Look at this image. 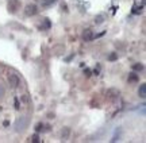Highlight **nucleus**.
Segmentation results:
<instances>
[{"label": "nucleus", "mask_w": 146, "mask_h": 143, "mask_svg": "<svg viewBox=\"0 0 146 143\" xmlns=\"http://www.w3.org/2000/svg\"><path fill=\"white\" fill-rule=\"evenodd\" d=\"M29 123H30L29 116H21L16 119L15 124H14V128H15L16 132H23V131L29 127Z\"/></svg>", "instance_id": "nucleus-1"}, {"label": "nucleus", "mask_w": 146, "mask_h": 143, "mask_svg": "<svg viewBox=\"0 0 146 143\" xmlns=\"http://www.w3.org/2000/svg\"><path fill=\"white\" fill-rule=\"evenodd\" d=\"M8 82H10V85L12 88H18L19 84H21V80H19V77L16 74L11 73V74H8Z\"/></svg>", "instance_id": "nucleus-2"}, {"label": "nucleus", "mask_w": 146, "mask_h": 143, "mask_svg": "<svg viewBox=\"0 0 146 143\" xmlns=\"http://www.w3.org/2000/svg\"><path fill=\"white\" fill-rule=\"evenodd\" d=\"M36 12H38V10H36V7L34 4L27 5V7H26V15L31 16V15H35Z\"/></svg>", "instance_id": "nucleus-3"}, {"label": "nucleus", "mask_w": 146, "mask_h": 143, "mask_svg": "<svg viewBox=\"0 0 146 143\" xmlns=\"http://www.w3.org/2000/svg\"><path fill=\"white\" fill-rule=\"evenodd\" d=\"M8 8L11 10V12H15L19 8V1L18 0H11L10 3H8Z\"/></svg>", "instance_id": "nucleus-4"}, {"label": "nucleus", "mask_w": 146, "mask_h": 143, "mask_svg": "<svg viewBox=\"0 0 146 143\" xmlns=\"http://www.w3.org/2000/svg\"><path fill=\"white\" fill-rule=\"evenodd\" d=\"M83 38H84V41H92L95 37H94V34H92L91 30H85L83 34Z\"/></svg>", "instance_id": "nucleus-5"}, {"label": "nucleus", "mask_w": 146, "mask_h": 143, "mask_svg": "<svg viewBox=\"0 0 146 143\" xmlns=\"http://www.w3.org/2000/svg\"><path fill=\"white\" fill-rule=\"evenodd\" d=\"M138 96L141 97V99H145L146 97V85L142 84L141 86H139V89H138Z\"/></svg>", "instance_id": "nucleus-6"}, {"label": "nucleus", "mask_w": 146, "mask_h": 143, "mask_svg": "<svg viewBox=\"0 0 146 143\" xmlns=\"http://www.w3.org/2000/svg\"><path fill=\"white\" fill-rule=\"evenodd\" d=\"M57 0H41L42 7H50L52 4H54Z\"/></svg>", "instance_id": "nucleus-7"}, {"label": "nucleus", "mask_w": 146, "mask_h": 143, "mask_svg": "<svg viewBox=\"0 0 146 143\" xmlns=\"http://www.w3.org/2000/svg\"><path fill=\"white\" fill-rule=\"evenodd\" d=\"M95 22H96V24H102V23L104 22V15H98L96 19H95Z\"/></svg>", "instance_id": "nucleus-8"}, {"label": "nucleus", "mask_w": 146, "mask_h": 143, "mask_svg": "<svg viewBox=\"0 0 146 143\" xmlns=\"http://www.w3.org/2000/svg\"><path fill=\"white\" fill-rule=\"evenodd\" d=\"M129 81H130V82H134V81H138V76H137L135 73H131L130 76H129Z\"/></svg>", "instance_id": "nucleus-9"}, {"label": "nucleus", "mask_w": 146, "mask_h": 143, "mask_svg": "<svg viewBox=\"0 0 146 143\" xmlns=\"http://www.w3.org/2000/svg\"><path fill=\"white\" fill-rule=\"evenodd\" d=\"M142 12V7H134V8H133V14H141Z\"/></svg>", "instance_id": "nucleus-10"}, {"label": "nucleus", "mask_w": 146, "mask_h": 143, "mask_svg": "<svg viewBox=\"0 0 146 143\" xmlns=\"http://www.w3.org/2000/svg\"><path fill=\"white\" fill-rule=\"evenodd\" d=\"M5 93V88H4V85L3 84H0V97H3Z\"/></svg>", "instance_id": "nucleus-11"}, {"label": "nucleus", "mask_w": 146, "mask_h": 143, "mask_svg": "<svg viewBox=\"0 0 146 143\" xmlns=\"http://www.w3.org/2000/svg\"><path fill=\"white\" fill-rule=\"evenodd\" d=\"M133 68H134V70H142V69H143V66H142L141 64H139V65H138V64H137V65H134Z\"/></svg>", "instance_id": "nucleus-12"}, {"label": "nucleus", "mask_w": 146, "mask_h": 143, "mask_svg": "<svg viewBox=\"0 0 146 143\" xmlns=\"http://www.w3.org/2000/svg\"><path fill=\"white\" fill-rule=\"evenodd\" d=\"M68 135H69V130H68V128H65V132L62 131V138L66 139V138H68Z\"/></svg>", "instance_id": "nucleus-13"}, {"label": "nucleus", "mask_w": 146, "mask_h": 143, "mask_svg": "<svg viewBox=\"0 0 146 143\" xmlns=\"http://www.w3.org/2000/svg\"><path fill=\"white\" fill-rule=\"evenodd\" d=\"M33 142L38 143V142H39V136H38V135H34V136H33Z\"/></svg>", "instance_id": "nucleus-14"}, {"label": "nucleus", "mask_w": 146, "mask_h": 143, "mask_svg": "<svg viewBox=\"0 0 146 143\" xmlns=\"http://www.w3.org/2000/svg\"><path fill=\"white\" fill-rule=\"evenodd\" d=\"M42 127H43V124H41V123H39V124H36V128H35V130H36V131H41Z\"/></svg>", "instance_id": "nucleus-15"}, {"label": "nucleus", "mask_w": 146, "mask_h": 143, "mask_svg": "<svg viewBox=\"0 0 146 143\" xmlns=\"http://www.w3.org/2000/svg\"><path fill=\"white\" fill-rule=\"evenodd\" d=\"M116 58V54H111V55H110V59H115Z\"/></svg>", "instance_id": "nucleus-16"}]
</instances>
